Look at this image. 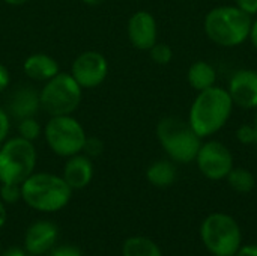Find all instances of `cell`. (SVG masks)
Here are the masks:
<instances>
[{
    "instance_id": "1",
    "label": "cell",
    "mask_w": 257,
    "mask_h": 256,
    "mask_svg": "<svg viewBox=\"0 0 257 256\" xmlns=\"http://www.w3.org/2000/svg\"><path fill=\"white\" fill-rule=\"evenodd\" d=\"M233 106L227 89L214 84L197 94L188 113V122L202 139L209 137L227 124Z\"/></svg>"
},
{
    "instance_id": "2",
    "label": "cell",
    "mask_w": 257,
    "mask_h": 256,
    "mask_svg": "<svg viewBox=\"0 0 257 256\" xmlns=\"http://www.w3.org/2000/svg\"><path fill=\"white\" fill-rule=\"evenodd\" d=\"M72 192L63 177L50 172H33L21 183V201L41 213L63 210L69 204Z\"/></svg>"
},
{
    "instance_id": "3",
    "label": "cell",
    "mask_w": 257,
    "mask_h": 256,
    "mask_svg": "<svg viewBox=\"0 0 257 256\" xmlns=\"http://www.w3.org/2000/svg\"><path fill=\"white\" fill-rule=\"evenodd\" d=\"M251 23V17L236 6H218L206 14L203 29L217 45L236 47L247 41Z\"/></svg>"
},
{
    "instance_id": "4",
    "label": "cell",
    "mask_w": 257,
    "mask_h": 256,
    "mask_svg": "<svg viewBox=\"0 0 257 256\" xmlns=\"http://www.w3.org/2000/svg\"><path fill=\"white\" fill-rule=\"evenodd\" d=\"M157 139L175 163L196 161L202 146V137L191 128L190 122L176 116H166L158 122Z\"/></svg>"
},
{
    "instance_id": "5",
    "label": "cell",
    "mask_w": 257,
    "mask_h": 256,
    "mask_svg": "<svg viewBox=\"0 0 257 256\" xmlns=\"http://www.w3.org/2000/svg\"><path fill=\"white\" fill-rule=\"evenodd\" d=\"M38 152L33 142L20 136L6 139L0 145V183L21 184L36 167Z\"/></svg>"
},
{
    "instance_id": "6",
    "label": "cell",
    "mask_w": 257,
    "mask_h": 256,
    "mask_svg": "<svg viewBox=\"0 0 257 256\" xmlns=\"http://www.w3.org/2000/svg\"><path fill=\"white\" fill-rule=\"evenodd\" d=\"M83 98V89L71 72H59L44 83L39 91L41 110L50 116L72 115Z\"/></svg>"
},
{
    "instance_id": "7",
    "label": "cell",
    "mask_w": 257,
    "mask_h": 256,
    "mask_svg": "<svg viewBox=\"0 0 257 256\" xmlns=\"http://www.w3.org/2000/svg\"><path fill=\"white\" fill-rule=\"evenodd\" d=\"M200 237L205 247L214 256H235L242 241L239 225L224 213L208 216L200 226Z\"/></svg>"
},
{
    "instance_id": "8",
    "label": "cell",
    "mask_w": 257,
    "mask_h": 256,
    "mask_svg": "<svg viewBox=\"0 0 257 256\" xmlns=\"http://www.w3.org/2000/svg\"><path fill=\"white\" fill-rule=\"evenodd\" d=\"M48 148L59 157L69 158L83 151L86 130L72 115L51 116L42 130Z\"/></svg>"
},
{
    "instance_id": "9",
    "label": "cell",
    "mask_w": 257,
    "mask_h": 256,
    "mask_svg": "<svg viewBox=\"0 0 257 256\" xmlns=\"http://www.w3.org/2000/svg\"><path fill=\"white\" fill-rule=\"evenodd\" d=\"M196 163L203 177L212 181H220L233 169V155L224 143L218 140H209L202 143L196 157Z\"/></svg>"
},
{
    "instance_id": "10",
    "label": "cell",
    "mask_w": 257,
    "mask_h": 256,
    "mask_svg": "<svg viewBox=\"0 0 257 256\" xmlns=\"http://www.w3.org/2000/svg\"><path fill=\"white\" fill-rule=\"evenodd\" d=\"M71 75L83 91L95 89L105 81L108 75V62L102 53L96 50H86L74 59L71 65Z\"/></svg>"
},
{
    "instance_id": "11",
    "label": "cell",
    "mask_w": 257,
    "mask_h": 256,
    "mask_svg": "<svg viewBox=\"0 0 257 256\" xmlns=\"http://www.w3.org/2000/svg\"><path fill=\"white\" fill-rule=\"evenodd\" d=\"M126 35L133 47L149 51L158 39V24L155 17L148 11L134 12L128 20Z\"/></svg>"
},
{
    "instance_id": "12",
    "label": "cell",
    "mask_w": 257,
    "mask_h": 256,
    "mask_svg": "<svg viewBox=\"0 0 257 256\" xmlns=\"http://www.w3.org/2000/svg\"><path fill=\"white\" fill-rule=\"evenodd\" d=\"M227 92L235 106L247 110L257 109V71H236L229 81Z\"/></svg>"
},
{
    "instance_id": "13",
    "label": "cell",
    "mask_w": 257,
    "mask_h": 256,
    "mask_svg": "<svg viewBox=\"0 0 257 256\" xmlns=\"http://www.w3.org/2000/svg\"><path fill=\"white\" fill-rule=\"evenodd\" d=\"M59 228L50 220H36L32 223L24 237V249L29 255L41 256L48 253L57 241Z\"/></svg>"
},
{
    "instance_id": "14",
    "label": "cell",
    "mask_w": 257,
    "mask_h": 256,
    "mask_svg": "<svg viewBox=\"0 0 257 256\" xmlns=\"http://www.w3.org/2000/svg\"><path fill=\"white\" fill-rule=\"evenodd\" d=\"M6 110L17 122L26 118H35L41 110L39 91L30 84H21L15 88L8 100Z\"/></svg>"
},
{
    "instance_id": "15",
    "label": "cell",
    "mask_w": 257,
    "mask_h": 256,
    "mask_svg": "<svg viewBox=\"0 0 257 256\" xmlns=\"http://www.w3.org/2000/svg\"><path fill=\"white\" fill-rule=\"evenodd\" d=\"M93 174L95 167L92 158L80 152L66 160L62 177L72 190H81L92 183Z\"/></svg>"
},
{
    "instance_id": "16",
    "label": "cell",
    "mask_w": 257,
    "mask_h": 256,
    "mask_svg": "<svg viewBox=\"0 0 257 256\" xmlns=\"http://www.w3.org/2000/svg\"><path fill=\"white\" fill-rule=\"evenodd\" d=\"M23 71L30 80L45 83L60 72V66L53 56L45 53H33L24 60Z\"/></svg>"
},
{
    "instance_id": "17",
    "label": "cell",
    "mask_w": 257,
    "mask_h": 256,
    "mask_svg": "<svg viewBox=\"0 0 257 256\" xmlns=\"http://www.w3.org/2000/svg\"><path fill=\"white\" fill-rule=\"evenodd\" d=\"M187 78H188V83L193 89H196L197 92H202V91L215 84L217 72H215V68L209 62L196 60L188 68Z\"/></svg>"
},
{
    "instance_id": "18",
    "label": "cell",
    "mask_w": 257,
    "mask_h": 256,
    "mask_svg": "<svg viewBox=\"0 0 257 256\" xmlns=\"http://www.w3.org/2000/svg\"><path fill=\"white\" fill-rule=\"evenodd\" d=\"M146 178L158 189L170 187L176 181V166L170 160H157L148 167Z\"/></svg>"
},
{
    "instance_id": "19",
    "label": "cell",
    "mask_w": 257,
    "mask_h": 256,
    "mask_svg": "<svg viewBox=\"0 0 257 256\" xmlns=\"http://www.w3.org/2000/svg\"><path fill=\"white\" fill-rule=\"evenodd\" d=\"M122 256H163L157 243L146 237H131L123 243Z\"/></svg>"
},
{
    "instance_id": "20",
    "label": "cell",
    "mask_w": 257,
    "mask_h": 256,
    "mask_svg": "<svg viewBox=\"0 0 257 256\" xmlns=\"http://www.w3.org/2000/svg\"><path fill=\"white\" fill-rule=\"evenodd\" d=\"M229 186L238 193H250L256 187L254 175L244 167H233L226 177Z\"/></svg>"
},
{
    "instance_id": "21",
    "label": "cell",
    "mask_w": 257,
    "mask_h": 256,
    "mask_svg": "<svg viewBox=\"0 0 257 256\" xmlns=\"http://www.w3.org/2000/svg\"><path fill=\"white\" fill-rule=\"evenodd\" d=\"M17 131H18L20 137L30 140V142L38 140L42 134V128H41L39 122L36 121V118H26V119L18 121Z\"/></svg>"
},
{
    "instance_id": "22",
    "label": "cell",
    "mask_w": 257,
    "mask_h": 256,
    "mask_svg": "<svg viewBox=\"0 0 257 256\" xmlns=\"http://www.w3.org/2000/svg\"><path fill=\"white\" fill-rule=\"evenodd\" d=\"M151 59L157 65H169L173 59V50L169 44L164 42H157L151 50H149Z\"/></svg>"
},
{
    "instance_id": "23",
    "label": "cell",
    "mask_w": 257,
    "mask_h": 256,
    "mask_svg": "<svg viewBox=\"0 0 257 256\" xmlns=\"http://www.w3.org/2000/svg\"><path fill=\"white\" fill-rule=\"evenodd\" d=\"M0 199L5 205H12L21 201V184L0 183Z\"/></svg>"
},
{
    "instance_id": "24",
    "label": "cell",
    "mask_w": 257,
    "mask_h": 256,
    "mask_svg": "<svg viewBox=\"0 0 257 256\" xmlns=\"http://www.w3.org/2000/svg\"><path fill=\"white\" fill-rule=\"evenodd\" d=\"M81 152L84 155H87L89 158H92V160L98 158L104 152V142L101 139H98V137H87Z\"/></svg>"
},
{
    "instance_id": "25",
    "label": "cell",
    "mask_w": 257,
    "mask_h": 256,
    "mask_svg": "<svg viewBox=\"0 0 257 256\" xmlns=\"http://www.w3.org/2000/svg\"><path fill=\"white\" fill-rule=\"evenodd\" d=\"M254 137H256V128L254 125H241L236 130V139L242 143V145H254Z\"/></svg>"
},
{
    "instance_id": "26",
    "label": "cell",
    "mask_w": 257,
    "mask_h": 256,
    "mask_svg": "<svg viewBox=\"0 0 257 256\" xmlns=\"http://www.w3.org/2000/svg\"><path fill=\"white\" fill-rule=\"evenodd\" d=\"M11 131V116L6 109L0 106V145L8 139Z\"/></svg>"
},
{
    "instance_id": "27",
    "label": "cell",
    "mask_w": 257,
    "mask_h": 256,
    "mask_svg": "<svg viewBox=\"0 0 257 256\" xmlns=\"http://www.w3.org/2000/svg\"><path fill=\"white\" fill-rule=\"evenodd\" d=\"M50 256H83L78 247L71 246V244H63V246H57L53 247L50 250Z\"/></svg>"
},
{
    "instance_id": "28",
    "label": "cell",
    "mask_w": 257,
    "mask_h": 256,
    "mask_svg": "<svg viewBox=\"0 0 257 256\" xmlns=\"http://www.w3.org/2000/svg\"><path fill=\"white\" fill-rule=\"evenodd\" d=\"M235 6L250 17L257 14V0H235Z\"/></svg>"
},
{
    "instance_id": "29",
    "label": "cell",
    "mask_w": 257,
    "mask_h": 256,
    "mask_svg": "<svg viewBox=\"0 0 257 256\" xmlns=\"http://www.w3.org/2000/svg\"><path fill=\"white\" fill-rule=\"evenodd\" d=\"M11 86V74L9 69L0 62V94L5 92Z\"/></svg>"
},
{
    "instance_id": "30",
    "label": "cell",
    "mask_w": 257,
    "mask_h": 256,
    "mask_svg": "<svg viewBox=\"0 0 257 256\" xmlns=\"http://www.w3.org/2000/svg\"><path fill=\"white\" fill-rule=\"evenodd\" d=\"M235 256H257V244H247L241 246Z\"/></svg>"
},
{
    "instance_id": "31",
    "label": "cell",
    "mask_w": 257,
    "mask_h": 256,
    "mask_svg": "<svg viewBox=\"0 0 257 256\" xmlns=\"http://www.w3.org/2000/svg\"><path fill=\"white\" fill-rule=\"evenodd\" d=\"M2 256H29V252L26 250V249H21V247H18V246H14V247H9V249H6Z\"/></svg>"
},
{
    "instance_id": "32",
    "label": "cell",
    "mask_w": 257,
    "mask_h": 256,
    "mask_svg": "<svg viewBox=\"0 0 257 256\" xmlns=\"http://www.w3.org/2000/svg\"><path fill=\"white\" fill-rule=\"evenodd\" d=\"M248 38L251 39L253 47L257 50V20H254V21L251 23V29H250V35H248Z\"/></svg>"
},
{
    "instance_id": "33",
    "label": "cell",
    "mask_w": 257,
    "mask_h": 256,
    "mask_svg": "<svg viewBox=\"0 0 257 256\" xmlns=\"http://www.w3.org/2000/svg\"><path fill=\"white\" fill-rule=\"evenodd\" d=\"M6 219H8V213H6V205L3 204V201L0 199V228L5 226L6 223Z\"/></svg>"
},
{
    "instance_id": "34",
    "label": "cell",
    "mask_w": 257,
    "mask_h": 256,
    "mask_svg": "<svg viewBox=\"0 0 257 256\" xmlns=\"http://www.w3.org/2000/svg\"><path fill=\"white\" fill-rule=\"evenodd\" d=\"M6 5H11V6H23V5H26L27 2H30V0H3Z\"/></svg>"
},
{
    "instance_id": "35",
    "label": "cell",
    "mask_w": 257,
    "mask_h": 256,
    "mask_svg": "<svg viewBox=\"0 0 257 256\" xmlns=\"http://www.w3.org/2000/svg\"><path fill=\"white\" fill-rule=\"evenodd\" d=\"M84 5H89V6H99L102 3H105L107 0H81Z\"/></svg>"
},
{
    "instance_id": "36",
    "label": "cell",
    "mask_w": 257,
    "mask_h": 256,
    "mask_svg": "<svg viewBox=\"0 0 257 256\" xmlns=\"http://www.w3.org/2000/svg\"><path fill=\"white\" fill-rule=\"evenodd\" d=\"M254 127L257 128V109H256V116H254Z\"/></svg>"
},
{
    "instance_id": "37",
    "label": "cell",
    "mask_w": 257,
    "mask_h": 256,
    "mask_svg": "<svg viewBox=\"0 0 257 256\" xmlns=\"http://www.w3.org/2000/svg\"><path fill=\"white\" fill-rule=\"evenodd\" d=\"M0 249H2V247H0ZM0 256H2V250H0Z\"/></svg>"
}]
</instances>
